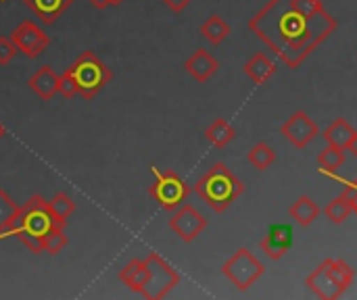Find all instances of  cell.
Listing matches in <instances>:
<instances>
[{"mask_svg": "<svg viewBox=\"0 0 357 300\" xmlns=\"http://www.w3.org/2000/svg\"><path fill=\"white\" fill-rule=\"evenodd\" d=\"M249 29L287 67L297 69L337 29V19L322 0H270L249 21Z\"/></svg>", "mask_w": 357, "mask_h": 300, "instance_id": "6da1fadb", "label": "cell"}, {"mask_svg": "<svg viewBox=\"0 0 357 300\" xmlns=\"http://www.w3.org/2000/svg\"><path fill=\"white\" fill-rule=\"evenodd\" d=\"M56 223L59 221L50 213L48 200L36 194L21 207L10 236H17L33 255H42V240Z\"/></svg>", "mask_w": 357, "mask_h": 300, "instance_id": "7a4b0ae2", "label": "cell"}, {"mask_svg": "<svg viewBox=\"0 0 357 300\" xmlns=\"http://www.w3.org/2000/svg\"><path fill=\"white\" fill-rule=\"evenodd\" d=\"M195 192L215 211V213H224L232 203H236L243 192H245V184L224 165V163H215L211 165V169H207V173L197 182Z\"/></svg>", "mask_w": 357, "mask_h": 300, "instance_id": "3957f363", "label": "cell"}, {"mask_svg": "<svg viewBox=\"0 0 357 300\" xmlns=\"http://www.w3.org/2000/svg\"><path fill=\"white\" fill-rule=\"evenodd\" d=\"M356 280V269L343 259H326L305 280L310 290L324 300L341 299Z\"/></svg>", "mask_w": 357, "mask_h": 300, "instance_id": "277c9868", "label": "cell"}, {"mask_svg": "<svg viewBox=\"0 0 357 300\" xmlns=\"http://www.w3.org/2000/svg\"><path fill=\"white\" fill-rule=\"evenodd\" d=\"M65 71L73 79L77 96H82L86 100L94 98L113 79L111 69L92 50L82 52Z\"/></svg>", "mask_w": 357, "mask_h": 300, "instance_id": "5b68a950", "label": "cell"}, {"mask_svg": "<svg viewBox=\"0 0 357 300\" xmlns=\"http://www.w3.org/2000/svg\"><path fill=\"white\" fill-rule=\"evenodd\" d=\"M151 171L155 175V182L149 188L151 198L165 211H176L178 207H182L190 194L188 184L176 171H161L157 167H153Z\"/></svg>", "mask_w": 357, "mask_h": 300, "instance_id": "8992f818", "label": "cell"}, {"mask_svg": "<svg viewBox=\"0 0 357 300\" xmlns=\"http://www.w3.org/2000/svg\"><path fill=\"white\" fill-rule=\"evenodd\" d=\"M144 263H146V282L140 294L149 300L165 299L180 284V274L157 253H151L144 259Z\"/></svg>", "mask_w": 357, "mask_h": 300, "instance_id": "52a82bcc", "label": "cell"}, {"mask_svg": "<svg viewBox=\"0 0 357 300\" xmlns=\"http://www.w3.org/2000/svg\"><path fill=\"white\" fill-rule=\"evenodd\" d=\"M224 276L238 288V290H249L264 274L266 267L264 263L249 251V248H238L222 267Z\"/></svg>", "mask_w": 357, "mask_h": 300, "instance_id": "ba28073f", "label": "cell"}, {"mask_svg": "<svg viewBox=\"0 0 357 300\" xmlns=\"http://www.w3.org/2000/svg\"><path fill=\"white\" fill-rule=\"evenodd\" d=\"M10 40L15 42L17 50L23 52L27 58L40 56V54L48 48V44H50L48 33H46L38 23H33V21H29V19L21 21V23L13 29Z\"/></svg>", "mask_w": 357, "mask_h": 300, "instance_id": "9c48e42d", "label": "cell"}, {"mask_svg": "<svg viewBox=\"0 0 357 300\" xmlns=\"http://www.w3.org/2000/svg\"><path fill=\"white\" fill-rule=\"evenodd\" d=\"M169 228L176 232V236L182 242H192L197 240L205 228H207V219L192 207V205H182L176 209V213L169 219Z\"/></svg>", "mask_w": 357, "mask_h": 300, "instance_id": "30bf717a", "label": "cell"}, {"mask_svg": "<svg viewBox=\"0 0 357 300\" xmlns=\"http://www.w3.org/2000/svg\"><path fill=\"white\" fill-rule=\"evenodd\" d=\"M280 134L297 148H305L314 138L320 134L318 123L305 113V111H295L280 127Z\"/></svg>", "mask_w": 357, "mask_h": 300, "instance_id": "8fae6325", "label": "cell"}, {"mask_svg": "<svg viewBox=\"0 0 357 300\" xmlns=\"http://www.w3.org/2000/svg\"><path fill=\"white\" fill-rule=\"evenodd\" d=\"M293 246V228L289 223H276L268 230L266 238L261 240V251L272 259L280 261Z\"/></svg>", "mask_w": 357, "mask_h": 300, "instance_id": "7c38bea8", "label": "cell"}, {"mask_svg": "<svg viewBox=\"0 0 357 300\" xmlns=\"http://www.w3.org/2000/svg\"><path fill=\"white\" fill-rule=\"evenodd\" d=\"M184 69L197 79V81H207L209 77H213L215 73H218V69H220V63H218V58L209 52V50H205V48H199L197 52H192V56L190 58H186V63H184Z\"/></svg>", "mask_w": 357, "mask_h": 300, "instance_id": "4fadbf2b", "label": "cell"}, {"mask_svg": "<svg viewBox=\"0 0 357 300\" xmlns=\"http://www.w3.org/2000/svg\"><path fill=\"white\" fill-rule=\"evenodd\" d=\"M59 84H61V75L50 69L48 65H42L31 77H29V88L36 96H40L42 100H50L59 94Z\"/></svg>", "mask_w": 357, "mask_h": 300, "instance_id": "5bb4252c", "label": "cell"}, {"mask_svg": "<svg viewBox=\"0 0 357 300\" xmlns=\"http://www.w3.org/2000/svg\"><path fill=\"white\" fill-rule=\"evenodd\" d=\"M23 4L44 23L52 25L71 4L73 0H23Z\"/></svg>", "mask_w": 357, "mask_h": 300, "instance_id": "9a60e30c", "label": "cell"}, {"mask_svg": "<svg viewBox=\"0 0 357 300\" xmlns=\"http://www.w3.org/2000/svg\"><path fill=\"white\" fill-rule=\"evenodd\" d=\"M245 73H247V77H249L253 84L261 86V84H266V81L276 73V63H274L268 54L257 52V54H253V56L245 63Z\"/></svg>", "mask_w": 357, "mask_h": 300, "instance_id": "2e32d148", "label": "cell"}, {"mask_svg": "<svg viewBox=\"0 0 357 300\" xmlns=\"http://www.w3.org/2000/svg\"><path fill=\"white\" fill-rule=\"evenodd\" d=\"M289 215H291V219H295L301 228H310V226L320 217V207L316 205L314 198H310V196H299V198L291 205Z\"/></svg>", "mask_w": 357, "mask_h": 300, "instance_id": "e0dca14e", "label": "cell"}, {"mask_svg": "<svg viewBox=\"0 0 357 300\" xmlns=\"http://www.w3.org/2000/svg\"><path fill=\"white\" fill-rule=\"evenodd\" d=\"M354 134H356V129L351 127V123H349L347 119H337V121H333V123L324 129L322 138H324L326 144H333V146H337V148L347 150V148H349V142H351V138H354Z\"/></svg>", "mask_w": 357, "mask_h": 300, "instance_id": "ac0fdd59", "label": "cell"}, {"mask_svg": "<svg viewBox=\"0 0 357 300\" xmlns=\"http://www.w3.org/2000/svg\"><path fill=\"white\" fill-rule=\"evenodd\" d=\"M119 280L134 292H140L144 282H146V263L144 259H132L121 271H119Z\"/></svg>", "mask_w": 357, "mask_h": 300, "instance_id": "d6986e66", "label": "cell"}, {"mask_svg": "<svg viewBox=\"0 0 357 300\" xmlns=\"http://www.w3.org/2000/svg\"><path fill=\"white\" fill-rule=\"evenodd\" d=\"M19 211L21 207H17V203H13V198L4 190H0V238L10 236L15 221L19 217Z\"/></svg>", "mask_w": 357, "mask_h": 300, "instance_id": "ffe728a7", "label": "cell"}, {"mask_svg": "<svg viewBox=\"0 0 357 300\" xmlns=\"http://www.w3.org/2000/svg\"><path fill=\"white\" fill-rule=\"evenodd\" d=\"M236 132L234 127L226 121V119H215L207 129H205V138L211 146L215 148H226L232 140H234Z\"/></svg>", "mask_w": 357, "mask_h": 300, "instance_id": "44dd1931", "label": "cell"}, {"mask_svg": "<svg viewBox=\"0 0 357 300\" xmlns=\"http://www.w3.org/2000/svg\"><path fill=\"white\" fill-rule=\"evenodd\" d=\"M201 35H203L209 44L218 46V44H222V42L230 35V25H228L220 15H211V17L201 25Z\"/></svg>", "mask_w": 357, "mask_h": 300, "instance_id": "7402d4cb", "label": "cell"}, {"mask_svg": "<svg viewBox=\"0 0 357 300\" xmlns=\"http://www.w3.org/2000/svg\"><path fill=\"white\" fill-rule=\"evenodd\" d=\"M247 159H249V163H251L255 169L266 171V169H270V167L276 163V152H274V148H272L270 144L259 142V144H255V146L249 150Z\"/></svg>", "mask_w": 357, "mask_h": 300, "instance_id": "603a6c76", "label": "cell"}, {"mask_svg": "<svg viewBox=\"0 0 357 300\" xmlns=\"http://www.w3.org/2000/svg\"><path fill=\"white\" fill-rule=\"evenodd\" d=\"M318 165L324 173H335L345 165V150L337 148L333 144H326V148L318 155Z\"/></svg>", "mask_w": 357, "mask_h": 300, "instance_id": "cb8c5ba5", "label": "cell"}, {"mask_svg": "<svg viewBox=\"0 0 357 300\" xmlns=\"http://www.w3.org/2000/svg\"><path fill=\"white\" fill-rule=\"evenodd\" d=\"M48 207H50V213L54 215V219L59 221V223H67V219L73 215V211H75V203H73V198L69 196V194H65V192H59V194H54L52 196V200L48 203Z\"/></svg>", "mask_w": 357, "mask_h": 300, "instance_id": "d4e9b609", "label": "cell"}, {"mask_svg": "<svg viewBox=\"0 0 357 300\" xmlns=\"http://www.w3.org/2000/svg\"><path fill=\"white\" fill-rule=\"evenodd\" d=\"M65 226L56 223L42 240V253H48V255H59L65 246H67V236H65Z\"/></svg>", "mask_w": 357, "mask_h": 300, "instance_id": "484cf974", "label": "cell"}, {"mask_svg": "<svg viewBox=\"0 0 357 300\" xmlns=\"http://www.w3.org/2000/svg\"><path fill=\"white\" fill-rule=\"evenodd\" d=\"M354 213L351 205L343 198V196H337L333 203L326 205L324 209V215L333 221V223H343L345 219H349V215Z\"/></svg>", "mask_w": 357, "mask_h": 300, "instance_id": "4316f807", "label": "cell"}, {"mask_svg": "<svg viewBox=\"0 0 357 300\" xmlns=\"http://www.w3.org/2000/svg\"><path fill=\"white\" fill-rule=\"evenodd\" d=\"M15 54H17L15 42L6 35H0V65H8Z\"/></svg>", "mask_w": 357, "mask_h": 300, "instance_id": "83f0119b", "label": "cell"}, {"mask_svg": "<svg viewBox=\"0 0 357 300\" xmlns=\"http://www.w3.org/2000/svg\"><path fill=\"white\" fill-rule=\"evenodd\" d=\"M59 94H63V98H73V96H77V90H75V84H73V79L67 75V71H63L61 73V84H59Z\"/></svg>", "mask_w": 357, "mask_h": 300, "instance_id": "f1b7e54d", "label": "cell"}, {"mask_svg": "<svg viewBox=\"0 0 357 300\" xmlns=\"http://www.w3.org/2000/svg\"><path fill=\"white\" fill-rule=\"evenodd\" d=\"M341 196L351 205V209L357 213V177L354 182H349L345 188H343V192H341Z\"/></svg>", "mask_w": 357, "mask_h": 300, "instance_id": "f546056e", "label": "cell"}, {"mask_svg": "<svg viewBox=\"0 0 357 300\" xmlns=\"http://www.w3.org/2000/svg\"><path fill=\"white\" fill-rule=\"evenodd\" d=\"M172 10H176V13H180V10H184L192 0H163Z\"/></svg>", "mask_w": 357, "mask_h": 300, "instance_id": "4dcf8cb0", "label": "cell"}, {"mask_svg": "<svg viewBox=\"0 0 357 300\" xmlns=\"http://www.w3.org/2000/svg\"><path fill=\"white\" fill-rule=\"evenodd\" d=\"M88 2H90L94 8H98V10H105L107 6H111V4H109V0H88Z\"/></svg>", "mask_w": 357, "mask_h": 300, "instance_id": "1f68e13d", "label": "cell"}, {"mask_svg": "<svg viewBox=\"0 0 357 300\" xmlns=\"http://www.w3.org/2000/svg\"><path fill=\"white\" fill-rule=\"evenodd\" d=\"M349 152H354L357 157V132L354 134V138H351V142H349V148H347Z\"/></svg>", "mask_w": 357, "mask_h": 300, "instance_id": "d6a6232c", "label": "cell"}, {"mask_svg": "<svg viewBox=\"0 0 357 300\" xmlns=\"http://www.w3.org/2000/svg\"><path fill=\"white\" fill-rule=\"evenodd\" d=\"M121 2H123V0H109L111 6H117V4H121Z\"/></svg>", "mask_w": 357, "mask_h": 300, "instance_id": "836d02e7", "label": "cell"}, {"mask_svg": "<svg viewBox=\"0 0 357 300\" xmlns=\"http://www.w3.org/2000/svg\"><path fill=\"white\" fill-rule=\"evenodd\" d=\"M4 136V127H2V123H0V138Z\"/></svg>", "mask_w": 357, "mask_h": 300, "instance_id": "e575fe53", "label": "cell"}, {"mask_svg": "<svg viewBox=\"0 0 357 300\" xmlns=\"http://www.w3.org/2000/svg\"><path fill=\"white\" fill-rule=\"evenodd\" d=\"M0 2H4V0H0Z\"/></svg>", "mask_w": 357, "mask_h": 300, "instance_id": "d590c367", "label": "cell"}]
</instances>
